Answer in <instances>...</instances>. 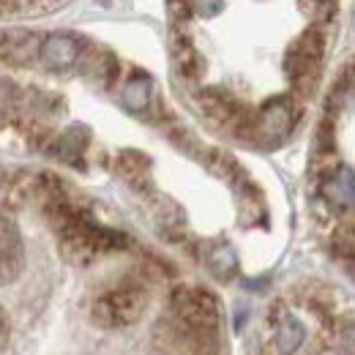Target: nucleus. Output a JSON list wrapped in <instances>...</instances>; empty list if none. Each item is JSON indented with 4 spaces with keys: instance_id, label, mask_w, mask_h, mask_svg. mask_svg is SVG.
<instances>
[{
    "instance_id": "nucleus-1",
    "label": "nucleus",
    "mask_w": 355,
    "mask_h": 355,
    "mask_svg": "<svg viewBox=\"0 0 355 355\" xmlns=\"http://www.w3.org/2000/svg\"><path fill=\"white\" fill-rule=\"evenodd\" d=\"M58 238H60V254L74 266H88L98 254L121 252L129 243V238L123 232L101 227L80 211L66 227L58 230Z\"/></svg>"
},
{
    "instance_id": "nucleus-2",
    "label": "nucleus",
    "mask_w": 355,
    "mask_h": 355,
    "mask_svg": "<svg viewBox=\"0 0 355 355\" xmlns=\"http://www.w3.org/2000/svg\"><path fill=\"white\" fill-rule=\"evenodd\" d=\"M148 306V295L139 284H118L104 290L93 306H90V317L96 325L101 328H126L142 317V311Z\"/></svg>"
},
{
    "instance_id": "nucleus-3",
    "label": "nucleus",
    "mask_w": 355,
    "mask_h": 355,
    "mask_svg": "<svg viewBox=\"0 0 355 355\" xmlns=\"http://www.w3.org/2000/svg\"><path fill=\"white\" fill-rule=\"evenodd\" d=\"M173 314L178 317V322H183L189 331L194 334H208L216 331L222 322V306L219 298L205 290V287H175L173 298H170Z\"/></svg>"
},
{
    "instance_id": "nucleus-4",
    "label": "nucleus",
    "mask_w": 355,
    "mask_h": 355,
    "mask_svg": "<svg viewBox=\"0 0 355 355\" xmlns=\"http://www.w3.org/2000/svg\"><path fill=\"white\" fill-rule=\"evenodd\" d=\"M295 129V107L290 96H273L252 118L249 137L263 145H279Z\"/></svg>"
},
{
    "instance_id": "nucleus-5",
    "label": "nucleus",
    "mask_w": 355,
    "mask_h": 355,
    "mask_svg": "<svg viewBox=\"0 0 355 355\" xmlns=\"http://www.w3.org/2000/svg\"><path fill=\"white\" fill-rule=\"evenodd\" d=\"M322 52H325L322 28L311 25V28H306V31L290 44L287 55H284V71H287V77H290L295 85L311 80V77L317 74L320 63H322Z\"/></svg>"
},
{
    "instance_id": "nucleus-6",
    "label": "nucleus",
    "mask_w": 355,
    "mask_h": 355,
    "mask_svg": "<svg viewBox=\"0 0 355 355\" xmlns=\"http://www.w3.org/2000/svg\"><path fill=\"white\" fill-rule=\"evenodd\" d=\"M25 268L22 235L11 216L0 214V284L14 282Z\"/></svg>"
},
{
    "instance_id": "nucleus-7",
    "label": "nucleus",
    "mask_w": 355,
    "mask_h": 355,
    "mask_svg": "<svg viewBox=\"0 0 355 355\" xmlns=\"http://www.w3.org/2000/svg\"><path fill=\"white\" fill-rule=\"evenodd\" d=\"M39 58L44 60L46 69L52 71H66L71 66L80 63L83 58V42L71 33H52L42 42V52Z\"/></svg>"
},
{
    "instance_id": "nucleus-8",
    "label": "nucleus",
    "mask_w": 355,
    "mask_h": 355,
    "mask_svg": "<svg viewBox=\"0 0 355 355\" xmlns=\"http://www.w3.org/2000/svg\"><path fill=\"white\" fill-rule=\"evenodd\" d=\"M42 52V42L31 31H6L0 33V58L6 63H28Z\"/></svg>"
},
{
    "instance_id": "nucleus-9",
    "label": "nucleus",
    "mask_w": 355,
    "mask_h": 355,
    "mask_svg": "<svg viewBox=\"0 0 355 355\" xmlns=\"http://www.w3.org/2000/svg\"><path fill=\"white\" fill-rule=\"evenodd\" d=\"M322 197L334 208H355V170L339 167L322 180Z\"/></svg>"
},
{
    "instance_id": "nucleus-10",
    "label": "nucleus",
    "mask_w": 355,
    "mask_h": 355,
    "mask_svg": "<svg viewBox=\"0 0 355 355\" xmlns=\"http://www.w3.org/2000/svg\"><path fill=\"white\" fill-rule=\"evenodd\" d=\"M306 342V328L295 314H282L276 325V347L282 355H295Z\"/></svg>"
},
{
    "instance_id": "nucleus-11",
    "label": "nucleus",
    "mask_w": 355,
    "mask_h": 355,
    "mask_svg": "<svg viewBox=\"0 0 355 355\" xmlns=\"http://www.w3.org/2000/svg\"><path fill=\"white\" fill-rule=\"evenodd\" d=\"M88 139H90V134L85 126H71V129H66V132L58 137V142H55V156H58L60 162H66V164H80V162H83V153H85V148H88Z\"/></svg>"
},
{
    "instance_id": "nucleus-12",
    "label": "nucleus",
    "mask_w": 355,
    "mask_h": 355,
    "mask_svg": "<svg viewBox=\"0 0 355 355\" xmlns=\"http://www.w3.org/2000/svg\"><path fill=\"white\" fill-rule=\"evenodd\" d=\"M205 266L208 270L219 279V282H230L238 270V257H235V249L230 243H214L205 254Z\"/></svg>"
},
{
    "instance_id": "nucleus-13",
    "label": "nucleus",
    "mask_w": 355,
    "mask_h": 355,
    "mask_svg": "<svg viewBox=\"0 0 355 355\" xmlns=\"http://www.w3.org/2000/svg\"><path fill=\"white\" fill-rule=\"evenodd\" d=\"M118 173L123 180H129L132 186H145L148 183V175H150V159L137 153V150H123L118 156Z\"/></svg>"
},
{
    "instance_id": "nucleus-14",
    "label": "nucleus",
    "mask_w": 355,
    "mask_h": 355,
    "mask_svg": "<svg viewBox=\"0 0 355 355\" xmlns=\"http://www.w3.org/2000/svg\"><path fill=\"white\" fill-rule=\"evenodd\" d=\"M121 101L132 112H145L150 104V77H145L139 71L129 77V83L123 85V93H121Z\"/></svg>"
},
{
    "instance_id": "nucleus-15",
    "label": "nucleus",
    "mask_w": 355,
    "mask_h": 355,
    "mask_svg": "<svg viewBox=\"0 0 355 355\" xmlns=\"http://www.w3.org/2000/svg\"><path fill=\"white\" fill-rule=\"evenodd\" d=\"M334 252L345 260H355V224H347L342 230H336L334 235Z\"/></svg>"
},
{
    "instance_id": "nucleus-16",
    "label": "nucleus",
    "mask_w": 355,
    "mask_h": 355,
    "mask_svg": "<svg viewBox=\"0 0 355 355\" xmlns=\"http://www.w3.org/2000/svg\"><path fill=\"white\" fill-rule=\"evenodd\" d=\"M189 6H191V14H197L202 19L219 17L224 11V0H189Z\"/></svg>"
},
{
    "instance_id": "nucleus-17",
    "label": "nucleus",
    "mask_w": 355,
    "mask_h": 355,
    "mask_svg": "<svg viewBox=\"0 0 355 355\" xmlns=\"http://www.w3.org/2000/svg\"><path fill=\"white\" fill-rule=\"evenodd\" d=\"M339 342H342V350H345V353L355 355V320H353V322H347V325L342 328Z\"/></svg>"
},
{
    "instance_id": "nucleus-18",
    "label": "nucleus",
    "mask_w": 355,
    "mask_h": 355,
    "mask_svg": "<svg viewBox=\"0 0 355 355\" xmlns=\"http://www.w3.org/2000/svg\"><path fill=\"white\" fill-rule=\"evenodd\" d=\"M6 342H8V317H6V311L0 306V350L6 347Z\"/></svg>"
},
{
    "instance_id": "nucleus-19",
    "label": "nucleus",
    "mask_w": 355,
    "mask_h": 355,
    "mask_svg": "<svg viewBox=\"0 0 355 355\" xmlns=\"http://www.w3.org/2000/svg\"><path fill=\"white\" fill-rule=\"evenodd\" d=\"M14 96V85L8 80H0V104H8Z\"/></svg>"
}]
</instances>
